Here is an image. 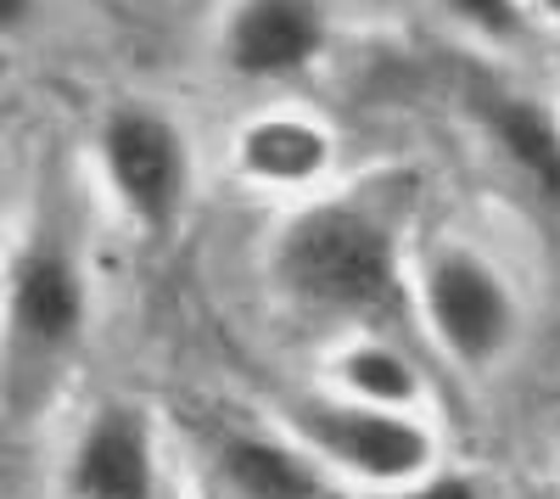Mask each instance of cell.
<instances>
[{
    "label": "cell",
    "instance_id": "6da1fadb",
    "mask_svg": "<svg viewBox=\"0 0 560 499\" xmlns=\"http://www.w3.org/2000/svg\"><path fill=\"white\" fill-rule=\"evenodd\" d=\"M269 276L303 314L331 326H393L404 292V253L393 219L359 197H325L287 219L275 236Z\"/></svg>",
    "mask_w": 560,
    "mask_h": 499
},
{
    "label": "cell",
    "instance_id": "7a4b0ae2",
    "mask_svg": "<svg viewBox=\"0 0 560 499\" xmlns=\"http://www.w3.org/2000/svg\"><path fill=\"white\" fill-rule=\"evenodd\" d=\"M287 427L314 449V461L359 488L404 494L438 472V432L420 410H382L342 393L292 404Z\"/></svg>",
    "mask_w": 560,
    "mask_h": 499
},
{
    "label": "cell",
    "instance_id": "3957f363",
    "mask_svg": "<svg viewBox=\"0 0 560 499\" xmlns=\"http://www.w3.org/2000/svg\"><path fill=\"white\" fill-rule=\"evenodd\" d=\"M415 309L459 371H493L522 337V298L510 276L465 242H443L415 269Z\"/></svg>",
    "mask_w": 560,
    "mask_h": 499
},
{
    "label": "cell",
    "instance_id": "277c9868",
    "mask_svg": "<svg viewBox=\"0 0 560 499\" xmlns=\"http://www.w3.org/2000/svg\"><path fill=\"white\" fill-rule=\"evenodd\" d=\"M96 152H102V179L129 224L163 236L185 213V197H191V141H185V129L168 113L147 102L113 107L96 129Z\"/></svg>",
    "mask_w": 560,
    "mask_h": 499
},
{
    "label": "cell",
    "instance_id": "5b68a950",
    "mask_svg": "<svg viewBox=\"0 0 560 499\" xmlns=\"http://www.w3.org/2000/svg\"><path fill=\"white\" fill-rule=\"evenodd\" d=\"M90 321V292L62 242L34 236L12 253L7 332L23 359H62Z\"/></svg>",
    "mask_w": 560,
    "mask_h": 499
},
{
    "label": "cell",
    "instance_id": "8992f818",
    "mask_svg": "<svg viewBox=\"0 0 560 499\" xmlns=\"http://www.w3.org/2000/svg\"><path fill=\"white\" fill-rule=\"evenodd\" d=\"M331 45V7L325 0H236L219 28V62L253 79L280 84L308 73Z\"/></svg>",
    "mask_w": 560,
    "mask_h": 499
},
{
    "label": "cell",
    "instance_id": "52a82bcc",
    "mask_svg": "<svg viewBox=\"0 0 560 499\" xmlns=\"http://www.w3.org/2000/svg\"><path fill=\"white\" fill-rule=\"evenodd\" d=\"M163 461L147 410L135 404H102L68 449L62 494L68 499H158Z\"/></svg>",
    "mask_w": 560,
    "mask_h": 499
},
{
    "label": "cell",
    "instance_id": "ba28073f",
    "mask_svg": "<svg viewBox=\"0 0 560 499\" xmlns=\"http://www.w3.org/2000/svg\"><path fill=\"white\" fill-rule=\"evenodd\" d=\"M219 483L230 499H337V477L314 461L298 432H224Z\"/></svg>",
    "mask_w": 560,
    "mask_h": 499
},
{
    "label": "cell",
    "instance_id": "9c48e42d",
    "mask_svg": "<svg viewBox=\"0 0 560 499\" xmlns=\"http://www.w3.org/2000/svg\"><path fill=\"white\" fill-rule=\"evenodd\" d=\"M331 129L303 113H264L236 135V169L264 192H308L331 174Z\"/></svg>",
    "mask_w": 560,
    "mask_h": 499
},
{
    "label": "cell",
    "instance_id": "30bf717a",
    "mask_svg": "<svg viewBox=\"0 0 560 499\" xmlns=\"http://www.w3.org/2000/svg\"><path fill=\"white\" fill-rule=\"evenodd\" d=\"M482 118H488V135L499 141V152L516 163L544 197L560 202V118L544 102L510 96V90H499L482 107Z\"/></svg>",
    "mask_w": 560,
    "mask_h": 499
},
{
    "label": "cell",
    "instance_id": "8fae6325",
    "mask_svg": "<svg viewBox=\"0 0 560 499\" xmlns=\"http://www.w3.org/2000/svg\"><path fill=\"white\" fill-rule=\"evenodd\" d=\"M331 376H337V393L359 404H382V410H420L427 404V376L387 337H353L337 353Z\"/></svg>",
    "mask_w": 560,
    "mask_h": 499
},
{
    "label": "cell",
    "instance_id": "7c38bea8",
    "mask_svg": "<svg viewBox=\"0 0 560 499\" xmlns=\"http://www.w3.org/2000/svg\"><path fill=\"white\" fill-rule=\"evenodd\" d=\"M443 12L477 28L482 39H522L527 34V0H443Z\"/></svg>",
    "mask_w": 560,
    "mask_h": 499
},
{
    "label": "cell",
    "instance_id": "4fadbf2b",
    "mask_svg": "<svg viewBox=\"0 0 560 499\" xmlns=\"http://www.w3.org/2000/svg\"><path fill=\"white\" fill-rule=\"evenodd\" d=\"M393 499H482V488L471 477H459V472H432V477H420L415 488H404Z\"/></svg>",
    "mask_w": 560,
    "mask_h": 499
},
{
    "label": "cell",
    "instance_id": "5bb4252c",
    "mask_svg": "<svg viewBox=\"0 0 560 499\" xmlns=\"http://www.w3.org/2000/svg\"><path fill=\"white\" fill-rule=\"evenodd\" d=\"M45 7V0H0V34L7 39H18L28 23H34V12Z\"/></svg>",
    "mask_w": 560,
    "mask_h": 499
},
{
    "label": "cell",
    "instance_id": "9a60e30c",
    "mask_svg": "<svg viewBox=\"0 0 560 499\" xmlns=\"http://www.w3.org/2000/svg\"><path fill=\"white\" fill-rule=\"evenodd\" d=\"M527 7H533V12H544V18H555V23H560V0H527Z\"/></svg>",
    "mask_w": 560,
    "mask_h": 499
}]
</instances>
